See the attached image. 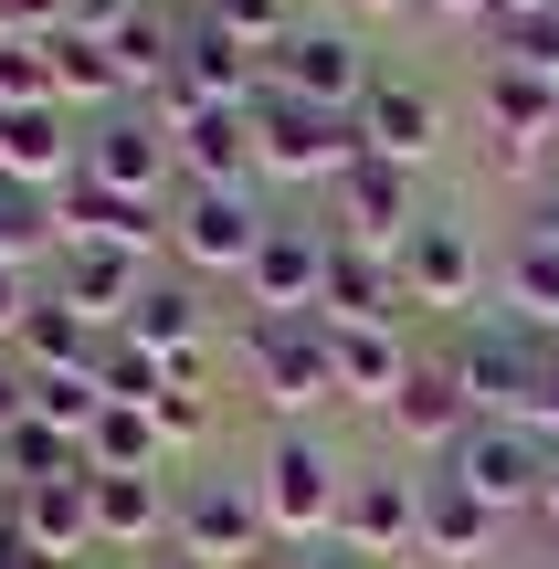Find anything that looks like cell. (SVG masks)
Segmentation results:
<instances>
[{
  "mask_svg": "<svg viewBox=\"0 0 559 569\" xmlns=\"http://www.w3.org/2000/svg\"><path fill=\"white\" fill-rule=\"evenodd\" d=\"M32 264H0V338H21V327H32Z\"/></svg>",
  "mask_w": 559,
  "mask_h": 569,
  "instance_id": "obj_39",
  "label": "cell"
},
{
  "mask_svg": "<svg viewBox=\"0 0 559 569\" xmlns=\"http://www.w3.org/2000/svg\"><path fill=\"white\" fill-rule=\"evenodd\" d=\"M328 253H338V232H317V222H274L264 253H253V274H243L253 317H317V306H328Z\"/></svg>",
  "mask_w": 559,
  "mask_h": 569,
  "instance_id": "obj_8",
  "label": "cell"
},
{
  "mask_svg": "<svg viewBox=\"0 0 559 569\" xmlns=\"http://www.w3.org/2000/svg\"><path fill=\"white\" fill-rule=\"evenodd\" d=\"M539 507H549V517H559V465H549V496H539Z\"/></svg>",
  "mask_w": 559,
  "mask_h": 569,
  "instance_id": "obj_44",
  "label": "cell"
},
{
  "mask_svg": "<svg viewBox=\"0 0 559 569\" xmlns=\"http://www.w3.org/2000/svg\"><path fill=\"white\" fill-rule=\"evenodd\" d=\"M84 169V138H74V106H21V117H0V180L42 190V180H74Z\"/></svg>",
  "mask_w": 559,
  "mask_h": 569,
  "instance_id": "obj_19",
  "label": "cell"
},
{
  "mask_svg": "<svg viewBox=\"0 0 559 569\" xmlns=\"http://www.w3.org/2000/svg\"><path fill=\"white\" fill-rule=\"evenodd\" d=\"M486 127H497L507 169H539V148L559 138V84L518 74V63H486Z\"/></svg>",
  "mask_w": 559,
  "mask_h": 569,
  "instance_id": "obj_16",
  "label": "cell"
},
{
  "mask_svg": "<svg viewBox=\"0 0 559 569\" xmlns=\"http://www.w3.org/2000/svg\"><path fill=\"white\" fill-rule=\"evenodd\" d=\"M11 538H21V549H32L42 569H74L84 549H96V475H63V486H21Z\"/></svg>",
  "mask_w": 559,
  "mask_h": 569,
  "instance_id": "obj_12",
  "label": "cell"
},
{
  "mask_svg": "<svg viewBox=\"0 0 559 569\" xmlns=\"http://www.w3.org/2000/svg\"><path fill=\"white\" fill-rule=\"evenodd\" d=\"M32 422H53V432H96L106 422V390H96V369H42L32 380Z\"/></svg>",
  "mask_w": 559,
  "mask_h": 569,
  "instance_id": "obj_29",
  "label": "cell"
},
{
  "mask_svg": "<svg viewBox=\"0 0 559 569\" xmlns=\"http://www.w3.org/2000/svg\"><path fill=\"white\" fill-rule=\"evenodd\" d=\"M201 11H222V0H201Z\"/></svg>",
  "mask_w": 559,
  "mask_h": 569,
  "instance_id": "obj_47",
  "label": "cell"
},
{
  "mask_svg": "<svg viewBox=\"0 0 559 569\" xmlns=\"http://www.w3.org/2000/svg\"><path fill=\"white\" fill-rule=\"evenodd\" d=\"M422 11H443V21H507L497 0H422Z\"/></svg>",
  "mask_w": 559,
  "mask_h": 569,
  "instance_id": "obj_40",
  "label": "cell"
},
{
  "mask_svg": "<svg viewBox=\"0 0 559 569\" xmlns=\"http://www.w3.org/2000/svg\"><path fill=\"white\" fill-rule=\"evenodd\" d=\"M253 496H264L274 538H317V549H328V538H338V507H349V475H338L328 443L274 432V453H264V475H253Z\"/></svg>",
  "mask_w": 559,
  "mask_h": 569,
  "instance_id": "obj_3",
  "label": "cell"
},
{
  "mask_svg": "<svg viewBox=\"0 0 559 569\" xmlns=\"http://www.w3.org/2000/svg\"><path fill=\"white\" fill-rule=\"evenodd\" d=\"M169 169H180V148H169V127H159V117H106L96 138H84V169H74V180L117 190V201H159Z\"/></svg>",
  "mask_w": 559,
  "mask_h": 569,
  "instance_id": "obj_11",
  "label": "cell"
},
{
  "mask_svg": "<svg viewBox=\"0 0 559 569\" xmlns=\"http://www.w3.org/2000/svg\"><path fill=\"white\" fill-rule=\"evenodd\" d=\"M497 42H507L497 63H518V74H539V84H559V11H528V21H497Z\"/></svg>",
  "mask_w": 559,
  "mask_h": 569,
  "instance_id": "obj_34",
  "label": "cell"
},
{
  "mask_svg": "<svg viewBox=\"0 0 559 569\" xmlns=\"http://www.w3.org/2000/svg\"><path fill=\"white\" fill-rule=\"evenodd\" d=\"M549 465H559V453H549L528 422H476L455 453H443V475H455L465 496H486L497 517H507V507H539V496H549Z\"/></svg>",
  "mask_w": 559,
  "mask_h": 569,
  "instance_id": "obj_6",
  "label": "cell"
},
{
  "mask_svg": "<svg viewBox=\"0 0 559 569\" xmlns=\"http://www.w3.org/2000/svg\"><path fill=\"white\" fill-rule=\"evenodd\" d=\"M117 338V327H96V317H74L63 296H42L32 306V327H21V359H32V380L42 369H96V348Z\"/></svg>",
  "mask_w": 559,
  "mask_h": 569,
  "instance_id": "obj_27",
  "label": "cell"
},
{
  "mask_svg": "<svg viewBox=\"0 0 559 569\" xmlns=\"http://www.w3.org/2000/svg\"><path fill=\"white\" fill-rule=\"evenodd\" d=\"M211 21H222V32L243 42L253 63H264V53H286V42H296V11H286V0H222Z\"/></svg>",
  "mask_w": 559,
  "mask_h": 569,
  "instance_id": "obj_33",
  "label": "cell"
},
{
  "mask_svg": "<svg viewBox=\"0 0 559 569\" xmlns=\"http://www.w3.org/2000/svg\"><path fill=\"white\" fill-rule=\"evenodd\" d=\"M159 422H148V411H127V401H106V422L84 432V465L96 475H159Z\"/></svg>",
  "mask_w": 559,
  "mask_h": 569,
  "instance_id": "obj_28",
  "label": "cell"
},
{
  "mask_svg": "<svg viewBox=\"0 0 559 569\" xmlns=\"http://www.w3.org/2000/svg\"><path fill=\"white\" fill-rule=\"evenodd\" d=\"M264 84H286V96L328 106V117H359L380 74H370V53H359L349 32H307V21H296V42H286V53H264Z\"/></svg>",
  "mask_w": 559,
  "mask_h": 569,
  "instance_id": "obj_7",
  "label": "cell"
},
{
  "mask_svg": "<svg viewBox=\"0 0 559 569\" xmlns=\"http://www.w3.org/2000/svg\"><path fill=\"white\" fill-rule=\"evenodd\" d=\"M243 369L274 411H307L338 390V359H328V317H243Z\"/></svg>",
  "mask_w": 559,
  "mask_h": 569,
  "instance_id": "obj_5",
  "label": "cell"
},
{
  "mask_svg": "<svg viewBox=\"0 0 559 569\" xmlns=\"http://www.w3.org/2000/svg\"><path fill=\"white\" fill-rule=\"evenodd\" d=\"M391 432L412 453H455L465 432H476V401H465L455 359H412V380H401V401H391Z\"/></svg>",
  "mask_w": 559,
  "mask_h": 569,
  "instance_id": "obj_18",
  "label": "cell"
},
{
  "mask_svg": "<svg viewBox=\"0 0 559 569\" xmlns=\"http://www.w3.org/2000/svg\"><path fill=\"white\" fill-rule=\"evenodd\" d=\"M53 296L74 306V317H96V327H127V306L148 296V274H138V253H117V243H53Z\"/></svg>",
  "mask_w": 559,
  "mask_h": 569,
  "instance_id": "obj_15",
  "label": "cell"
},
{
  "mask_svg": "<svg viewBox=\"0 0 559 569\" xmlns=\"http://www.w3.org/2000/svg\"><path fill=\"white\" fill-rule=\"evenodd\" d=\"M274 538V517H264V496L253 486H222V475H201V486L180 496V528H169V549H190V559H211V569H232V559H253Z\"/></svg>",
  "mask_w": 559,
  "mask_h": 569,
  "instance_id": "obj_10",
  "label": "cell"
},
{
  "mask_svg": "<svg viewBox=\"0 0 559 569\" xmlns=\"http://www.w3.org/2000/svg\"><path fill=\"white\" fill-rule=\"evenodd\" d=\"M497 11H507V21H528V11H559V0H497Z\"/></svg>",
  "mask_w": 559,
  "mask_h": 569,
  "instance_id": "obj_43",
  "label": "cell"
},
{
  "mask_svg": "<svg viewBox=\"0 0 559 569\" xmlns=\"http://www.w3.org/2000/svg\"><path fill=\"white\" fill-rule=\"evenodd\" d=\"M264 232H274V211L253 190H180V211H169V253L190 274H253Z\"/></svg>",
  "mask_w": 559,
  "mask_h": 569,
  "instance_id": "obj_4",
  "label": "cell"
},
{
  "mask_svg": "<svg viewBox=\"0 0 559 569\" xmlns=\"http://www.w3.org/2000/svg\"><path fill=\"white\" fill-rule=\"evenodd\" d=\"M138 569H211V559H190V549H148Z\"/></svg>",
  "mask_w": 559,
  "mask_h": 569,
  "instance_id": "obj_42",
  "label": "cell"
},
{
  "mask_svg": "<svg viewBox=\"0 0 559 569\" xmlns=\"http://www.w3.org/2000/svg\"><path fill=\"white\" fill-rule=\"evenodd\" d=\"M455 380L476 401V422H528L549 390V327H518V317H486L476 338L455 348Z\"/></svg>",
  "mask_w": 559,
  "mask_h": 569,
  "instance_id": "obj_2",
  "label": "cell"
},
{
  "mask_svg": "<svg viewBox=\"0 0 559 569\" xmlns=\"http://www.w3.org/2000/svg\"><path fill=\"white\" fill-rule=\"evenodd\" d=\"M497 538V507L465 496L455 475H422V559H476Z\"/></svg>",
  "mask_w": 559,
  "mask_h": 569,
  "instance_id": "obj_26",
  "label": "cell"
},
{
  "mask_svg": "<svg viewBox=\"0 0 559 569\" xmlns=\"http://www.w3.org/2000/svg\"><path fill=\"white\" fill-rule=\"evenodd\" d=\"M359 159H370L359 117H328V106L286 96V84L253 96V169H274V180H328V190H338Z\"/></svg>",
  "mask_w": 559,
  "mask_h": 569,
  "instance_id": "obj_1",
  "label": "cell"
},
{
  "mask_svg": "<svg viewBox=\"0 0 559 569\" xmlns=\"http://www.w3.org/2000/svg\"><path fill=\"white\" fill-rule=\"evenodd\" d=\"M117 338H138L148 359H169V380H201V296H190V284H148Z\"/></svg>",
  "mask_w": 559,
  "mask_h": 569,
  "instance_id": "obj_22",
  "label": "cell"
},
{
  "mask_svg": "<svg viewBox=\"0 0 559 569\" xmlns=\"http://www.w3.org/2000/svg\"><path fill=\"white\" fill-rule=\"evenodd\" d=\"M549 359H559V327H549Z\"/></svg>",
  "mask_w": 559,
  "mask_h": 569,
  "instance_id": "obj_46",
  "label": "cell"
},
{
  "mask_svg": "<svg viewBox=\"0 0 559 569\" xmlns=\"http://www.w3.org/2000/svg\"><path fill=\"white\" fill-rule=\"evenodd\" d=\"M328 359H338V390H349V401H380V411H391L401 380H412V359L391 348V327H338L328 317Z\"/></svg>",
  "mask_w": 559,
  "mask_h": 569,
  "instance_id": "obj_25",
  "label": "cell"
},
{
  "mask_svg": "<svg viewBox=\"0 0 559 569\" xmlns=\"http://www.w3.org/2000/svg\"><path fill=\"white\" fill-rule=\"evenodd\" d=\"M42 74H53V106H117L127 96L117 42H96V32H42Z\"/></svg>",
  "mask_w": 559,
  "mask_h": 569,
  "instance_id": "obj_24",
  "label": "cell"
},
{
  "mask_svg": "<svg viewBox=\"0 0 559 569\" xmlns=\"http://www.w3.org/2000/svg\"><path fill=\"white\" fill-rule=\"evenodd\" d=\"M401 296L465 317V306H476V232L465 222H412V243H401Z\"/></svg>",
  "mask_w": 559,
  "mask_h": 569,
  "instance_id": "obj_17",
  "label": "cell"
},
{
  "mask_svg": "<svg viewBox=\"0 0 559 569\" xmlns=\"http://www.w3.org/2000/svg\"><path fill=\"white\" fill-rule=\"evenodd\" d=\"M42 243H63L53 201H42V190H21V180H0V264H32Z\"/></svg>",
  "mask_w": 559,
  "mask_h": 569,
  "instance_id": "obj_31",
  "label": "cell"
},
{
  "mask_svg": "<svg viewBox=\"0 0 559 569\" xmlns=\"http://www.w3.org/2000/svg\"><path fill=\"white\" fill-rule=\"evenodd\" d=\"M21 106H53V74H42V42H0V117Z\"/></svg>",
  "mask_w": 559,
  "mask_h": 569,
  "instance_id": "obj_35",
  "label": "cell"
},
{
  "mask_svg": "<svg viewBox=\"0 0 559 569\" xmlns=\"http://www.w3.org/2000/svg\"><path fill=\"white\" fill-rule=\"evenodd\" d=\"M338 549L359 559H422V475H349V507H338Z\"/></svg>",
  "mask_w": 559,
  "mask_h": 569,
  "instance_id": "obj_9",
  "label": "cell"
},
{
  "mask_svg": "<svg viewBox=\"0 0 559 569\" xmlns=\"http://www.w3.org/2000/svg\"><path fill=\"white\" fill-rule=\"evenodd\" d=\"M296 569H370V559H359V549H338V538H328V549H307Z\"/></svg>",
  "mask_w": 559,
  "mask_h": 569,
  "instance_id": "obj_41",
  "label": "cell"
},
{
  "mask_svg": "<svg viewBox=\"0 0 559 569\" xmlns=\"http://www.w3.org/2000/svg\"><path fill=\"white\" fill-rule=\"evenodd\" d=\"M169 148H180L190 190H243V169H253V106H180V117H169Z\"/></svg>",
  "mask_w": 559,
  "mask_h": 569,
  "instance_id": "obj_13",
  "label": "cell"
},
{
  "mask_svg": "<svg viewBox=\"0 0 559 569\" xmlns=\"http://www.w3.org/2000/svg\"><path fill=\"white\" fill-rule=\"evenodd\" d=\"M359 11H401V0H359Z\"/></svg>",
  "mask_w": 559,
  "mask_h": 569,
  "instance_id": "obj_45",
  "label": "cell"
},
{
  "mask_svg": "<svg viewBox=\"0 0 559 569\" xmlns=\"http://www.w3.org/2000/svg\"><path fill=\"white\" fill-rule=\"evenodd\" d=\"M148 422H159V443H201V432H211V390L201 380H169Z\"/></svg>",
  "mask_w": 559,
  "mask_h": 569,
  "instance_id": "obj_36",
  "label": "cell"
},
{
  "mask_svg": "<svg viewBox=\"0 0 559 569\" xmlns=\"http://www.w3.org/2000/svg\"><path fill=\"white\" fill-rule=\"evenodd\" d=\"M359 138H370V159H391V169H412L422 148L443 138V106L422 96L412 74H380V84H370V106H359Z\"/></svg>",
  "mask_w": 559,
  "mask_h": 569,
  "instance_id": "obj_20",
  "label": "cell"
},
{
  "mask_svg": "<svg viewBox=\"0 0 559 569\" xmlns=\"http://www.w3.org/2000/svg\"><path fill=\"white\" fill-rule=\"evenodd\" d=\"M391 306H412V296H401V253H370V243H338L328 253V306H317V317L391 327Z\"/></svg>",
  "mask_w": 559,
  "mask_h": 569,
  "instance_id": "obj_21",
  "label": "cell"
},
{
  "mask_svg": "<svg viewBox=\"0 0 559 569\" xmlns=\"http://www.w3.org/2000/svg\"><path fill=\"white\" fill-rule=\"evenodd\" d=\"M138 11H148V0H63V32H96V42H117Z\"/></svg>",
  "mask_w": 559,
  "mask_h": 569,
  "instance_id": "obj_37",
  "label": "cell"
},
{
  "mask_svg": "<svg viewBox=\"0 0 559 569\" xmlns=\"http://www.w3.org/2000/svg\"><path fill=\"white\" fill-rule=\"evenodd\" d=\"M338 243H370V253H401V243H412V169L359 159L349 180H338Z\"/></svg>",
  "mask_w": 559,
  "mask_h": 569,
  "instance_id": "obj_14",
  "label": "cell"
},
{
  "mask_svg": "<svg viewBox=\"0 0 559 569\" xmlns=\"http://www.w3.org/2000/svg\"><path fill=\"white\" fill-rule=\"evenodd\" d=\"M96 390H106V401H127V411H159L169 359H148L138 338H106V348H96Z\"/></svg>",
  "mask_w": 559,
  "mask_h": 569,
  "instance_id": "obj_30",
  "label": "cell"
},
{
  "mask_svg": "<svg viewBox=\"0 0 559 569\" xmlns=\"http://www.w3.org/2000/svg\"><path fill=\"white\" fill-rule=\"evenodd\" d=\"M159 528H180V496L159 475H96V549H148Z\"/></svg>",
  "mask_w": 559,
  "mask_h": 569,
  "instance_id": "obj_23",
  "label": "cell"
},
{
  "mask_svg": "<svg viewBox=\"0 0 559 569\" xmlns=\"http://www.w3.org/2000/svg\"><path fill=\"white\" fill-rule=\"evenodd\" d=\"M127 569H138V559H127Z\"/></svg>",
  "mask_w": 559,
  "mask_h": 569,
  "instance_id": "obj_48",
  "label": "cell"
},
{
  "mask_svg": "<svg viewBox=\"0 0 559 569\" xmlns=\"http://www.w3.org/2000/svg\"><path fill=\"white\" fill-rule=\"evenodd\" d=\"M63 32V0H0V42H42Z\"/></svg>",
  "mask_w": 559,
  "mask_h": 569,
  "instance_id": "obj_38",
  "label": "cell"
},
{
  "mask_svg": "<svg viewBox=\"0 0 559 569\" xmlns=\"http://www.w3.org/2000/svg\"><path fill=\"white\" fill-rule=\"evenodd\" d=\"M507 296H518L528 327H559V243H539V232H528L518 264H507Z\"/></svg>",
  "mask_w": 559,
  "mask_h": 569,
  "instance_id": "obj_32",
  "label": "cell"
}]
</instances>
